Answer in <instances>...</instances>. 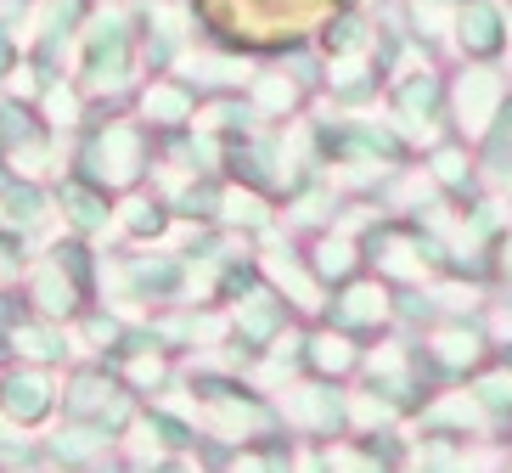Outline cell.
Returning <instances> with one entry per match:
<instances>
[{"instance_id":"1","label":"cell","mask_w":512,"mask_h":473,"mask_svg":"<svg viewBox=\"0 0 512 473\" xmlns=\"http://www.w3.org/2000/svg\"><path fill=\"white\" fill-rule=\"evenodd\" d=\"M501 102H507V85H501V74L484 68V62H467L462 74L445 85V107H451L456 130H462L473 147L484 141V130H490V119L501 113Z\"/></svg>"},{"instance_id":"2","label":"cell","mask_w":512,"mask_h":473,"mask_svg":"<svg viewBox=\"0 0 512 473\" xmlns=\"http://www.w3.org/2000/svg\"><path fill=\"white\" fill-rule=\"evenodd\" d=\"M456 46L467 62H490L507 51V6L501 0H462L456 6Z\"/></svg>"},{"instance_id":"3","label":"cell","mask_w":512,"mask_h":473,"mask_svg":"<svg viewBox=\"0 0 512 473\" xmlns=\"http://www.w3.org/2000/svg\"><path fill=\"white\" fill-rule=\"evenodd\" d=\"M484 344H490V338H484L479 327H445V333L434 338V361L445 372H473L484 361Z\"/></svg>"},{"instance_id":"4","label":"cell","mask_w":512,"mask_h":473,"mask_svg":"<svg viewBox=\"0 0 512 473\" xmlns=\"http://www.w3.org/2000/svg\"><path fill=\"white\" fill-rule=\"evenodd\" d=\"M479 153H484V169L512 175V102H501V113L490 119V130L479 141Z\"/></svg>"},{"instance_id":"5","label":"cell","mask_w":512,"mask_h":473,"mask_svg":"<svg viewBox=\"0 0 512 473\" xmlns=\"http://www.w3.org/2000/svg\"><path fill=\"white\" fill-rule=\"evenodd\" d=\"M439 107H445V85H439L434 74H428V68H422L417 79H406V91H400V113H406V119H439Z\"/></svg>"},{"instance_id":"6","label":"cell","mask_w":512,"mask_h":473,"mask_svg":"<svg viewBox=\"0 0 512 473\" xmlns=\"http://www.w3.org/2000/svg\"><path fill=\"white\" fill-rule=\"evenodd\" d=\"M473 400L490 423H512V372H490V378L473 383Z\"/></svg>"},{"instance_id":"7","label":"cell","mask_w":512,"mask_h":473,"mask_svg":"<svg viewBox=\"0 0 512 473\" xmlns=\"http://www.w3.org/2000/svg\"><path fill=\"white\" fill-rule=\"evenodd\" d=\"M434 175L445 186H473V164H467L462 147H445V153H434Z\"/></svg>"},{"instance_id":"8","label":"cell","mask_w":512,"mask_h":473,"mask_svg":"<svg viewBox=\"0 0 512 473\" xmlns=\"http://www.w3.org/2000/svg\"><path fill=\"white\" fill-rule=\"evenodd\" d=\"M501 271L512 276V237H507V243H501Z\"/></svg>"},{"instance_id":"9","label":"cell","mask_w":512,"mask_h":473,"mask_svg":"<svg viewBox=\"0 0 512 473\" xmlns=\"http://www.w3.org/2000/svg\"><path fill=\"white\" fill-rule=\"evenodd\" d=\"M428 6H462V0H428Z\"/></svg>"},{"instance_id":"10","label":"cell","mask_w":512,"mask_h":473,"mask_svg":"<svg viewBox=\"0 0 512 473\" xmlns=\"http://www.w3.org/2000/svg\"><path fill=\"white\" fill-rule=\"evenodd\" d=\"M507 46H512V12H507Z\"/></svg>"},{"instance_id":"11","label":"cell","mask_w":512,"mask_h":473,"mask_svg":"<svg viewBox=\"0 0 512 473\" xmlns=\"http://www.w3.org/2000/svg\"><path fill=\"white\" fill-rule=\"evenodd\" d=\"M507 372H512V350H507Z\"/></svg>"},{"instance_id":"12","label":"cell","mask_w":512,"mask_h":473,"mask_svg":"<svg viewBox=\"0 0 512 473\" xmlns=\"http://www.w3.org/2000/svg\"><path fill=\"white\" fill-rule=\"evenodd\" d=\"M507 186H512V175H507Z\"/></svg>"}]
</instances>
